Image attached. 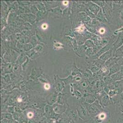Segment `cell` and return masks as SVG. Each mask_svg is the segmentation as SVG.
<instances>
[{
    "label": "cell",
    "mask_w": 123,
    "mask_h": 123,
    "mask_svg": "<svg viewBox=\"0 0 123 123\" xmlns=\"http://www.w3.org/2000/svg\"><path fill=\"white\" fill-rule=\"evenodd\" d=\"M64 3H65V4H64L65 5H66L67 4H68V1H64Z\"/></svg>",
    "instance_id": "10"
},
{
    "label": "cell",
    "mask_w": 123,
    "mask_h": 123,
    "mask_svg": "<svg viewBox=\"0 0 123 123\" xmlns=\"http://www.w3.org/2000/svg\"></svg>",
    "instance_id": "13"
},
{
    "label": "cell",
    "mask_w": 123,
    "mask_h": 123,
    "mask_svg": "<svg viewBox=\"0 0 123 123\" xmlns=\"http://www.w3.org/2000/svg\"><path fill=\"white\" fill-rule=\"evenodd\" d=\"M78 29L79 32V31L82 32V31L84 30V27L83 25H81V26H79V27H78Z\"/></svg>",
    "instance_id": "7"
},
{
    "label": "cell",
    "mask_w": 123,
    "mask_h": 123,
    "mask_svg": "<svg viewBox=\"0 0 123 123\" xmlns=\"http://www.w3.org/2000/svg\"><path fill=\"white\" fill-rule=\"evenodd\" d=\"M118 37L113 46V51H116L123 45V32L118 33Z\"/></svg>",
    "instance_id": "1"
},
{
    "label": "cell",
    "mask_w": 123,
    "mask_h": 123,
    "mask_svg": "<svg viewBox=\"0 0 123 123\" xmlns=\"http://www.w3.org/2000/svg\"><path fill=\"white\" fill-rule=\"evenodd\" d=\"M113 47L111 49H110L109 51H107L105 54H104L102 57V59L104 61H106L111 58L113 57Z\"/></svg>",
    "instance_id": "3"
},
{
    "label": "cell",
    "mask_w": 123,
    "mask_h": 123,
    "mask_svg": "<svg viewBox=\"0 0 123 123\" xmlns=\"http://www.w3.org/2000/svg\"><path fill=\"white\" fill-rule=\"evenodd\" d=\"M122 60H123V57H122Z\"/></svg>",
    "instance_id": "11"
},
{
    "label": "cell",
    "mask_w": 123,
    "mask_h": 123,
    "mask_svg": "<svg viewBox=\"0 0 123 123\" xmlns=\"http://www.w3.org/2000/svg\"><path fill=\"white\" fill-rule=\"evenodd\" d=\"M118 17L120 20L123 22V9L118 12Z\"/></svg>",
    "instance_id": "5"
},
{
    "label": "cell",
    "mask_w": 123,
    "mask_h": 123,
    "mask_svg": "<svg viewBox=\"0 0 123 123\" xmlns=\"http://www.w3.org/2000/svg\"></svg>",
    "instance_id": "12"
},
{
    "label": "cell",
    "mask_w": 123,
    "mask_h": 123,
    "mask_svg": "<svg viewBox=\"0 0 123 123\" xmlns=\"http://www.w3.org/2000/svg\"><path fill=\"white\" fill-rule=\"evenodd\" d=\"M46 87H47V90H48V89H49V88H50V85H49V84H45V89H46Z\"/></svg>",
    "instance_id": "9"
},
{
    "label": "cell",
    "mask_w": 123,
    "mask_h": 123,
    "mask_svg": "<svg viewBox=\"0 0 123 123\" xmlns=\"http://www.w3.org/2000/svg\"><path fill=\"white\" fill-rule=\"evenodd\" d=\"M107 32V30L104 27H102L99 30V33L100 34L103 35L104 34L106 33Z\"/></svg>",
    "instance_id": "4"
},
{
    "label": "cell",
    "mask_w": 123,
    "mask_h": 123,
    "mask_svg": "<svg viewBox=\"0 0 123 123\" xmlns=\"http://www.w3.org/2000/svg\"><path fill=\"white\" fill-rule=\"evenodd\" d=\"M123 32V26L120 27L119 29H118L116 30L114 32V34L117 35L118 34L119 32Z\"/></svg>",
    "instance_id": "6"
},
{
    "label": "cell",
    "mask_w": 123,
    "mask_h": 123,
    "mask_svg": "<svg viewBox=\"0 0 123 123\" xmlns=\"http://www.w3.org/2000/svg\"><path fill=\"white\" fill-rule=\"evenodd\" d=\"M113 57L115 58H121L123 57V45L118 48L115 51H113Z\"/></svg>",
    "instance_id": "2"
},
{
    "label": "cell",
    "mask_w": 123,
    "mask_h": 123,
    "mask_svg": "<svg viewBox=\"0 0 123 123\" xmlns=\"http://www.w3.org/2000/svg\"><path fill=\"white\" fill-rule=\"evenodd\" d=\"M41 27H42V29L43 30H45L47 29L48 25H47L46 24H43L42 25V26H41Z\"/></svg>",
    "instance_id": "8"
}]
</instances>
